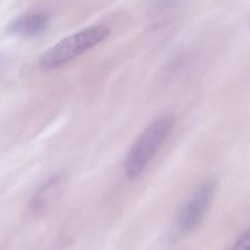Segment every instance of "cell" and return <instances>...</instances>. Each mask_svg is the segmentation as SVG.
<instances>
[{"instance_id": "cell-2", "label": "cell", "mask_w": 250, "mask_h": 250, "mask_svg": "<svg viewBox=\"0 0 250 250\" xmlns=\"http://www.w3.org/2000/svg\"><path fill=\"white\" fill-rule=\"evenodd\" d=\"M110 33V28L104 24L89 26L82 31L76 32L48 49L41 56L39 66L44 71H53L62 67L103 43Z\"/></svg>"}, {"instance_id": "cell-6", "label": "cell", "mask_w": 250, "mask_h": 250, "mask_svg": "<svg viewBox=\"0 0 250 250\" xmlns=\"http://www.w3.org/2000/svg\"><path fill=\"white\" fill-rule=\"evenodd\" d=\"M226 250H250V231L247 229L241 236L237 238V241Z\"/></svg>"}, {"instance_id": "cell-1", "label": "cell", "mask_w": 250, "mask_h": 250, "mask_svg": "<svg viewBox=\"0 0 250 250\" xmlns=\"http://www.w3.org/2000/svg\"><path fill=\"white\" fill-rule=\"evenodd\" d=\"M175 127L172 115H163L151 122L136 139L125 160V173L136 178L146 171L150 161L164 146Z\"/></svg>"}, {"instance_id": "cell-5", "label": "cell", "mask_w": 250, "mask_h": 250, "mask_svg": "<svg viewBox=\"0 0 250 250\" xmlns=\"http://www.w3.org/2000/svg\"><path fill=\"white\" fill-rule=\"evenodd\" d=\"M63 183H65V177L62 175H54L53 177L45 181L32 197L31 203H29L31 209L34 211H38V210L45 208V205L50 200H53L54 198L60 194Z\"/></svg>"}, {"instance_id": "cell-3", "label": "cell", "mask_w": 250, "mask_h": 250, "mask_svg": "<svg viewBox=\"0 0 250 250\" xmlns=\"http://www.w3.org/2000/svg\"><path fill=\"white\" fill-rule=\"evenodd\" d=\"M216 192V183L212 180L203 181L178 212L175 224V236L182 237L200 226Z\"/></svg>"}, {"instance_id": "cell-4", "label": "cell", "mask_w": 250, "mask_h": 250, "mask_svg": "<svg viewBox=\"0 0 250 250\" xmlns=\"http://www.w3.org/2000/svg\"><path fill=\"white\" fill-rule=\"evenodd\" d=\"M49 24H50V17L46 12H27L15 19L7 26V31L14 36L32 38V37H38L44 33L48 29Z\"/></svg>"}]
</instances>
